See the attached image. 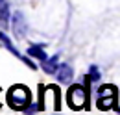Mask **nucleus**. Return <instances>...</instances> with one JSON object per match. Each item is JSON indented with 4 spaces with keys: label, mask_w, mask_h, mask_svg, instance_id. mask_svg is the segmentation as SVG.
<instances>
[{
    "label": "nucleus",
    "mask_w": 120,
    "mask_h": 115,
    "mask_svg": "<svg viewBox=\"0 0 120 115\" xmlns=\"http://www.w3.org/2000/svg\"><path fill=\"white\" fill-rule=\"evenodd\" d=\"M6 100H8V104H9L13 110H24V108L30 104V91L24 86H13L8 91Z\"/></svg>",
    "instance_id": "nucleus-1"
},
{
    "label": "nucleus",
    "mask_w": 120,
    "mask_h": 115,
    "mask_svg": "<svg viewBox=\"0 0 120 115\" xmlns=\"http://www.w3.org/2000/svg\"><path fill=\"white\" fill-rule=\"evenodd\" d=\"M67 102L72 110H81L87 104V93L81 86H70L67 93Z\"/></svg>",
    "instance_id": "nucleus-2"
},
{
    "label": "nucleus",
    "mask_w": 120,
    "mask_h": 115,
    "mask_svg": "<svg viewBox=\"0 0 120 115\" xmlns=\"http://www.w3.org/2000/svg\"><path fill=\"white\" fill-rule=\"evenodd\" d=\"M115 87L113 86H104L100 87V91H98V100H96V104H98V108L100 110H109V108H113L115 106Z\"/></svg>",
    "instance_id": "nucleus-3"
},
{
    "label": "nucleus",
    "mask_w": 120,
    "mask_h": 115,
    "mask_svg": "<svg viewBox=\"0 0 120 115\" xmlns=\"http://www.w3.org/2000/svg\"><path fill=\"white\" fill-rule=\"evenodd\" d=\"M26 30H28V24H26L24 15L20 13V11H17V13L13 15V33H15V37L22 39V37L26 35Z\"/></svg>",
    "instance_id": "nucleus-4"
},
{
    "label": "nucleus",
    "mask_w": 120,
    "mask_h": 115,
    "mask_svg": "<svg viewBox=\"0 0 120 115\" xmlns=\"http://www.w3.org/2000/svg\"><path fill=\"white\" fill-rule=\"evenodd\" d=\"M57 80L61 84H70L72 82V67L68 63H61L57 69Z\"/></svg>",
    "instance_id": "nucleus-5"
},
{
    "label": "nucleus",
    "mask_w": 120,
    "mask_h": 115,
    "mask_svg": "<svg viewBox=\"0 0 120 115\" xmlns=\"http://www.w3.org/2000/svg\"><path fill=\"white\" fill-rule=\"evenodd\" d=\"M43 69H45V72H48V74L56 72L57 69H59V65H57V56H52V58H48V59H45Z\"/></svg>",
    "instance_id": "nucleus-6"
},
{
    "label": "nucleus",
    "mask_w": 120,
    "mask_h": 115,
    "mask_svg": "<svg viewBox=\"0 0 120 115\" xmlns=\"http://www.w3.org/2000/svg\"><path fill=\"white\" fill-rule=\"evenodd\" d=\"M28 54H30L31 58L41 59V61H45V59H46V52L43 50V46H41V45H31L30 48H28Z\"/></svg>",
    "instance_id": "nucleus-7"
},
{
    "label": "nucleus",
    "mask_w": 120,
    "mask_h": 115,
    "mask_svg": "<svg viewBox=\"0 0 120 115\" xmlns=\"http://www.w3.org/2000/svg\"><path fill=\"white\" fill-rule=\"evenodd\" d=\"M0 41H2V43L6 45V48H8V50H9L11 54H15L17 58H22V56H20V52H19V50H17L15 46H13V43L9 41V37H8V35H6L4 32H0Z\"/></svg>",
    "instance_id": "nucleus-8"
},
{
    "label": "nucleus",
    "mask_w": 120,
    "mask_h": 115,
    "mask_svg": "<svg viewBox=\"0 0 120 115\" xmlns=\"http://www.w3.org/2000/svg\"><path fill=\"white\" fill-rule=\"evenodd\" d=\"M8 19H9V4L8 2H0V22H8Z\"/></svg>",
    "instance_id": "nucleus-9"
},
{
    "label": "nucleus",
    "mask_w": 120,
    "mask_h": 115,
    "mask_svg": "<svg viewBox=\"0 0 120 115\" xmlns=\"http://www.w3.org/2000/svg\"><path fill=\"white\" fill-rule=\"evenodd\" d=\"M89 74H90V78H89V80H92V82H98V80H100V72H98V69H96L94 65H90Z\"/></svg>",
    "instance_id": "nucleus-10"
}]
</instances>
